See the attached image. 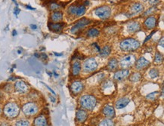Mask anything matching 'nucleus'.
<instances>
[{
    "label": "nucleus",
    "mask_w": 164,
    "mask_h": 126,
    "mask_svg": "<svg viewBox=\"0 0 164 126\" xmlns=\"http://www.w3.org/2000/svg\"><path fill=\"white\" fill-rule=\"evenodd\" d=\"M71 93L74 95H78L81 94L84 89V84L80 80H74L72 82L70 86Z\"/></svg>",
    "instance_id": "9b49d317"
},
{
    "label": "nucleus",
    "mask_w": 164,
    "mask_h": 126,
    "mask_svg": "<svg viewBox=\"0 0 164 126\" xmlns=\"http://www.w3.org/2000/svg\"><path fill=\"white\" fill-rule=\"evenodd\" d=\"M65 26V23L64 22H58V23H52L49 22L48 24L49 29L54 33H59L62 30Z\"/></svg>",
    "instance_id": "aec40b11"
},
{
    "label": "nucleus",
    "mask_w": 164,
    "mask_h": 126,
    "mask_svg": "<svg viewBox=\"0 0 164 126\" xmlns=\"http://www.w3.org/2000/svg\"><path fill=\"white\" fill-rule=\"evenodd\" d=\"M102 114L105 116V117L108 118V119H113L115 117L116 113L115 109L112 105H105L102 109Z\"/></svg>",
    "instance_id": "f3484780"
},
{
    "label": "nucleus",
    "mask_w": 164,
    "mask_h": 126,
    "mask_svg": "<svg viewBox=\"0 0 164 126\" xmlns=\"http://www.w3.org/2000/svg\"><path fill=\"white\" fill-rule=\"evenodd\" d=\"M98 64L95 57H89L83 62V70L86 73H91L98 69Z\"/></svg>",
    "instance_id": "0eeeda50"
},
{
    "label": "nucleus",
    "mask_w": 164,
    "mask_h": 126,
    "mask_svg": "<svg viewBox=\"0 0 164 126\" xmlns=\"http://www.w3.org/2000/svg\"><path fill=\"white\" fill-rule=\"evenodd\" d=\"M100 30L95 27H91L89 28L86 32V35L89 38H95L100 35Z\"/></svg>",
    "instance_id": "a878e982"
},
{
    "label": "nucleus",
    "mask_w": 164,
    "mask_h": 126,
    "mask_svg": "<svg viewBox=\"0 0 164 126\" xmlns=\"http://www.w3.org/2000/svg\"><path fill=\"white\" fill-rule=\"evenodd\" d=\"M20 106L15 102H9L5 104L2 109V113L6 119H14L20 114Z\"/></svg>",
    "instance_id": "f03ea898"
},
{
    "label": "nucleus",
    "mask_w": 164,
    "mask_h": 126,
    "mask_svg": "<svg viewBox=\"0 0 164 126\" xmlns=\"http://www.w3.org/2000/svg\"><path fill=\"white\" fill-rule=\"evenodd\" d=\"M111 51H112L111 46H109V45L104 46L102 49H101V50H100L99 56L102 57H107V56L110 55V54L111 53Z\"/></svg>",
    "instance_id": "393cba45"
},
{
    "label": "nucleus",
    "mask_w": 164,
    "mask_h": 126,
    "mask_svg": "<svg viewBox=\"0 0 164 126\" xmlns=\"http://www.w3.org/2000/svg\"><path fill=\"white\" fill-rule=\"evenodd\" d=\"M156 10H157V8H156V6H152L151 8H150L149 9H147V10L144 12V15L143 16H147V17H148V16L154 15V13Z\"/></svg>",
    "instance_id": "72a5a7b5"
},
{
    "label": "nucleus",
    "mask_w": 164,
    "mask_h": 126,
    "mask_svg": "<svg viewBox=\"0 0 164 126\" xmlns=\"http://www.w3.org/2000/svg\"><path fill=\"white\" fill-rule=\"evenodd\" d=\"M49 98H50V101H51L52 102V103H55L56 102V99L54 98V97H53V96L49 95Z\"/></svg>",
    "instance_id": "37998d69"
},
{
    "label": "nucleus",
    "mask_w": 164,
    "mask_h": 126,
    "mask_svg": "<svg viewBox=\"0 0 164 126\" xmlns=\"http://www.w3.org/2000/svg\"><path fill=\"white\" fill-rule=\"evenodd\" d=\"M20 9H19L18 8H17V7H16L15 9V10H14V14H15L16 17H17V16L19 14H20Z\"/></svg>",
    "instance_id": "58836bf2"
},
{
    "label": "nucleus",
    "mask_w": 164,
    "mask_h": 126,
    "mask_svg": "<svg viewBox=\"0 0 164 126\" xmlns=\"http://www.w3.org/2000/svg\"><path fill=\"white\" fill-rule=\"evenodd\" d=\"M91 20L86 18V17H82L81 19L78 20L76 24L71 27L70 32L73 34H76L79 32L83 30L85 28V27L91 24Z\"/></svg>",
    "instance_id": "6e6552de"
},
{
    "label": "nucleus",
    "mask_w": 164,
    "mask_h": 126,
    "mask_svg": "<svg viewBox=\"0 0 164 126\" xmlns=\"http://www.w3.org/2000/svg\"><path fill=\"white\" fill-rule=\"evenodd\" d=\"M48 126H49V125H48Z\"/></svg>",
    "instance_id": "6e6d98bb"
},
{
    "label": "nucleus",
    "mask_w": 164,
    "mask_h": 126,
    "mask_svg": "<svg viewBox=\"0 0 164 126\" xmlns=\"http://www.w3.org/2000/svg\"><path fill=\"white\" fill-rule=\"evenodd\" d=\"M0 126H10V125L7 122H3L0 123Z\"/></svg>",
    "instance_id": "79ce46f5"
},
{
    "label": "nucleus",
    "mask_w": 164,
    "mask_h": 126,
    "mask_svg": "<svg viewBox=\"0 0 164 126\" xmlns=\"http://www.w3.org/2000/svg\"><path fill=\"white\" fill-rule=\"evenodd\" d=\"M39 58H42V60H47L48 56L45 53H42V54H39Z\"/></svg>",
    "instance_id": "4c0bfd02"
},
{
    "label": "nucleus",
    "mask_w": 164,
    "mask_h": 126,
    "mask_svg": "<svg viewBox=\"0 0 164 126\" xmlns=\"http://www.w3.org/2000/svg\"><path fill=\"white\" fill-rule=\"evenodd\" d=\"M67 14L70 16L74 17H82L86 12V8L83 4H74L68 7Z\"/></svg>",
    "instance_id": "423d86ee"
},
{
    "label": "nucleus",
    "mask_w": 164,
    "mask_h": 126,
    "mask_svg": "<svg viewBox=\"0 0 164 126\" xmlns=\"http://www.w3.org/2000/svg\"><path fill=\"white\" fill-rule=\"evenodd\" d=\"M3 89L5 90L6 92L9 93L14 89V88H12V85L11 84H6V85H5V86H4Z\"/></svg>",
    "instance_id": "f704fd0d"
},
{
    "label": "nucleus",
    "mask_w": 164,
    "mask_h": 126,
    "mask_svg": "<svg viewBox=\"0 0 164 126\" xmlns=\"http://www.w3.org/2000/svg\"><path fill=\"white\" fill-rule=\"evenodd\" d=\"M82 70V65L80 61H75L71 65V74L73 76H77L80 75Z\"/></svg>",
    "instance_id": "5701e85b"
},
{
    "label": "nucleus",
    "mask_w": 164,
    "mask_h": 126,
    "mask_svg": "<svg viewBox=\"0 0 164 126\" xmlns=\"http://www.w3.org/2000/svg\"><path fill=\"white\" fill-rule=\"evenodd\" d=\"M157 18L156 17V16H148L143 23V27L147 30H152L157 27Z\"/></svg>",
    "instance_id": "f8f14e48"
},
{
    "label": "nucleus",
    "mask_w": 164,
    "mask_h": 126,
    "mask_svg": "<svg viewBox=\"0 0 164 126\" xmlns=\"http://www.w3.org/2000/svg\"><path fill=\"white\" fill-rule=\"evenodd\" d=\"M17 35V31H16L15 30H14L12 31V35L15 36V35Z\"/></svg>",
    "instance_id": "8fccbe9b"
},
{
    "label": "nucleus",
    "mask_w": 164,
    "mask_h": 126,
    "mask_svg": "<svg viewBox=\"0 0 164 126\" xmlns=\"http://www.w3.org/2000/svg\"><path fill=\"white\" fill-rule=\"evenodd\" d=\"M12 1H13V2H15V5H16V6H17V5H17V2H16V0H12Z\"/></svg>",
    "instance_id": "864d4df0"
},
{
    "label": "nucleus",
    "mask_w": 164,
    "mask_h": 126,
    "mask_svg": "<svg viewBox=\"0 0 164 126\" xmlns=\"http://www.w3.org/2000/svg\"><path fill=\"white\" fill-rule=\"evenodd\" d=\"M148 73L149 76L153 79H157V78H158L160 76V71L157 68H152V69L150 70Z\"/></svg>",
    "instance_id": "c756f323"
},
{
    "label": "nucleus",
    "mask_w": 164,
    "mask_h": 126,
    "mask_svg": "<svg viewBox=\"0 0 164 126\" xmlns=\"http://www.w3.org/2000/svg\"><path fill=\"white\" fill-rule=\"evenodd\" d=\"M148 2L151 6H156L160 2V0H148Z\"/></svg>",
    "instance_id": "c9c22d12"
},
{
    "label": "nucleus",
    "mask_w": 164,
    "mask_h": 126,
    "mask_svg": "<svg viewBox=\"0 0 164 126\" xmlns=\"http://www.w3.org/2000/svg\"><path fill=\"white\" fill-rule=\"evenodd\" d=\"M129 81L132 83H138L142 79V75L139 72H134L129 75Z\"/></svg>",
    "instance_id": "bb28decb"
},
{
    "label": "nucleus",
    "mask_w": 164,
    "mask_h": 126,
    "mask_svg": "<svg viewBox=\"0 0 164 126\" xmlns=\"http://www.w3.org/2000/svg\"><path fill=\"white\" fill-rule=\"evenodd\" d=\"M163 62V55L162 53H160V51H156L155 54H154V63L156 65H160Z\"/></svg>",
    "instance_id": "cd10ccee"
},
{
    "label": "nucleus",
    "mask_w": 164,
    "mask_h": 126,
    "mask_svg": "<svg viewBox=\"0 0 164 126\" xmlns=\"http://www.w3.org/2000/svg\"><path fill=\"white\" fill-rule=\"evenodd\" d=\"M95 15L102 20H107L111 15V9L107 5H102L95 10Z\"/></svg>",
    "instance_id": "1a4fd4ad"
},
{
    "label": "nucleus",
    "mask_w": 164,
    "mask_h": 126,
    "mask_svg": "<svg viewBox=\"0 0 164 126\" xmlns=\"http://www.w3.org/2000/svg\"><path fill=\"white\" fill-rule=\"evenodd\" d=\"M136 60H137V57L135 54H126L120 59V61H119V66L122 69H129L135 65Z\"/></svg>",
    "instance_id": "39448f33"
},
{
    "label": "nucleus",
    "mask_w": 164,
    "mask_h": 126,
    "mask_svg": "<svg viewBox=\"0 0 164 126\" xmlns=\"http://www.w3.org/2000/svg\"><path fill=\"white\" fill-rule=\"evenodd\" d=\"M161 95L163 97V84H162V88H161Z\"/></svg>",
    "instance_id": "09e8293b"
},
{
    "label": "nucleus",
    "mask_w": 164,
    "mask_h": 126,
    "mask_svg": "<svg viewBox=\"0 0 164 126\" xmlns=\"http://www.w3.org/2000/svg\"><path fill=\"white\" fill-rule=\"evenodd\" d=\"M64 18V14L61 11H55L51 14L50 16V20L52 23H58L61 22Z\"/></svg>",
    "instance_id": "b1692460"
},
{
    "label": "nucleus",
    "mask_w": 164,
    "mask_h": 126,
    "mask_svg": "<svg viewBox=\"0 0 164 126\" xmlns=\"http://www.w3.org/2000/svg\"><path fill=\"white\" fill-rule=\"evenodd\" d=\"M45 85V86H46V88H48V89H49V91H51V92L52 93V94H53V95H55V92H54V91H53V90L52 89V88H50V87H49V86H48L47 85H46V84H44Z\"/></svg>",
    "instance_id": "a19ab883"
},
{
    "label": "nucleus",
    "mask_w": 164,
    "mask_h": 126,
    "mask_svg": "<svg viewBox=\"0 0 164 126\" xmlns=\"http://www.w3.org/2000/svg\"><path fill=\"white\" fill-rule=\"evenodd\" d=\"M33 126H48L49 121H48L47 116L45 114H39L34 118L33 122Z\"/></svg>",
    "instance_id": "2eb2a0df"
},
{
    "label": "nucleus",
    "mask_w": 164,
    "mask_h": 126,
    "mask_svg": "<svg viewBox=\"0 0 164 126\" xmlns=\"http://www.w3.org/2000/svg\"><path fill=\"white\" fill-rule=\"evenodd\" d=\"M89 114L84 109H79L76 113V119L79 123H84L88 119Z\"/></svg>",
    "instance_id": "6ab92c4d"
},
{
    "label": "nucleus",
    "mask_w": 164,
    "mask_h": 126,
    "mask_svg": "<svg viewBox=\"0 0 164 126\" xmlns=\"http://www.w3.org/2000/svg\"><path fill=\"white\" fill-rule=\"evenodd\" d=\"M129 75H130V70L129 69H121L120 70L115 71L113 75V79L117 82H121L127 79Z\"/></svg>",
    "instance_id": "4468645a"
},
{
    "label": "nucleus",
    "mask_w": 164,
    "mask_h": 126,
    "mask_svg": "<svg viewBox=\"0 0 164 126\" xmlns=\"http://www.w3.org/2000/svg\"><path fill=\"white\" fill-rule=\"evenodd\" d=\"M130 101V98H128V97H123V98H120V99L116 101L115 107L117 109H123V108H125L127 105L129 104Z\"/></svg>",
    "instance_id": "412c9836"
},
{
    "label": "nucleus",
    "mask_w": 164,
    "mask_h": 126,
    "mask_svg": "<svg viewBox=\"0 0 164 126\" xmlns=\"http://www.w3.org/2000/svg\"><path fill=\"white\" fill-rule=\"evenodd\" d=\"M48 73V75H49V76H52V72H49V71H47V72H46Z\"/></svg>",
    "instance_id": "603ef678"
},
{
    "label": "nucleus",
    "mask_w": 164,
    "mask_h": 126,
    "mask_svg": "<svg viewBox=\"0 0 164 126\" xmlns=\"http://www.w3.org/2000/svg\"><path fill=\"white\" fill-rule=\"evenodd\" d=\"M157 32V30H153L152 32L151 33L149 34V35H147V37H146L145 38V39H144V43H146V42H147V41H149L150 40V39H151V37L153 36V35H154V33H155Z\"/></svg>",
    "instance_id": "e433bc0d"
},
{
    "label": "nucleus",
    "mask_w": 164,
    "mask_h": 126,
    "mask_svg": "<svg viewBox=\"0 0 164 126\" xmlns=\"http://www.w3.org/2000/svg\"><path fill=\"white\" fill-rule=\"evenodd\" d=\"M15 126H30V122L27 119H20L15 122Z\"/></svg>",
    "instance_id": "7c9ffc66"
},
{
    "label": "nucleus",
    "mask_w": 164,
    "mask_h": 126,
    "mask_svg": "<svg viewBox=\"0 0 164 126\" xmlns=\"http://www.w3.org/2000/svg\"><path fill=\"white\" fill-rule=\"evenodd\" d=\"M3 98H4L3 94H2V91H0V103H2V101H3Z\"/></svg>",
    "instance_id": "a18cd8bd"
},
{
    "label": "nucleus",
    "mask_w": 164,
    "mask_h": 126,
    "mask_svg": "<svg viewBox=\"0 0 164 126\" xmlns=\"http://www.w3.org/2000/svg\"><path fill=\"white\" fill-rule=\"evenodd\" d=\"M119 61L116 57H112L109 60L107 65V70L110 71V72H114L117 71L119 68Z\"/></svg>",
    "instance_id": "4be33fe9"
},
{
    "label": "nucleus",
    "mask_w": 164,
    "mask_h": 126,
    "mask_svg": "<svg viewBox=\"0 0 164 126\" xmlns=\"http://www.w3.org/2000/svg\"><path fill=\"white\" fill-rule=\"evenodd\" d=\"M30 28L35 30H37V26L36 25V24H30Z\"/></svg>",
    "instance_id": "c03bdc74"
},
{
    "label": "nucleus",
    "mask_w": 164,
    "mask_h": 126,
    "mask_svg": "<svg viewBox=\"0 0 164 126\" xmlns=\"http://www.w3.org/2000/svg\"><path fill=\"white\" fill-rule=\"evenodd\" d=\"M54 54L55 56H57V57H60V56H62L63 55L62 53H56V52H54Z\"/></svg>",
    "instance_id": "de8ad7c7"
},
{
    "label": "nucleus",
    "mask_w": 164,
    "mask_h": 126,
    "mask_svg": "<svg viewBox=\"0 0 164 126\" xmlns=\"http://www.w3.org/2000/svg\"><path fill=\"white\" fill-rule=\"evenodd\" d=\"M144 7L143 4H142L141 2H135L131 5L130 9H129V14L131 15L134 16L135 14L142 13L144 11Z\"/></svg>",
    "instance_id": "a211bd4d"
},
{
    "label": "nucleus",
    "mask_w": 164,
    "mask_h": 126,
    "mask_svg": "<svg viewBox=\"0 0 164 126\" xmlns=\"http://www.w3.org/2000/svg\"><path fill=\"white\" fill-rule=\"evenodd\" d=\"M26 8H27V9H29V10H32V11L36 10L35 8H33V7H31L30 5H26Z\"/></svg>",
    "instance_id": "49530a36"
},
{
    "label": "nucleus",
    "mask_w": 164,
    "mask_h": 126,
    "mask_svg": "<svg viewBox=\"0 0 164 126\" xmlns=\"http://www.w3.org/2000/svg\"><path fill=\"white\" fill-rule=\"evenodd\" d=\"M98 126H115L114 122L112 120V119H104L103 120L100 122L98 124Z\"/></svg>",
    "instance_id": "c85d7f7f"
},
{
    "label": "nucleus",
    "mask_w": 164,
    "mask_h": 126,
    "mask_svg": "<svg viewBox=\"0 0 164 126\" xmlns=\"http://www.w3.org/2000/svg\"><path fill=\"white\" fill-rule=\"evenodd\" d=\"M150 65H151V62L144 57H140L136 60L135 63V67L138 71L144 70L148 68Z\"/></svg>",
    "instance_id": "ddd939ff"
},
{
    "label": "nucleus",
    "mask_w": 164,
    "mask_h": 126,
    "mask_svg": "<svg viewBox=\"0 0 164 126\" xmlns=\"http://www.w3.org/2000/svg\"><path fill=\"white\" fill-rule=\"evenodd\" d=\"M21 110L26 117H33L39 113V106L34 101H30L23 105Z\"/></svg>",
    "instance_id": "20e7f679"
},
{
    "label": "nucleus",
    "mask_w": 164,
    "mask_h": 126,
    "mask_svg": "<svg viewBox=\"0 0 164 126\" xmlns=\"http://www.w3.org/2000/svg\"><path fill=\"white\" fill-rule=\"evenodd\" d=\"M2 108L0 107V115L2 114Z\"/></svg>",
    "instance_id": "5fc2aeb1"
},
{
    "label": "nucleus",
    "mask_w": 164,
    "mask_h": 126,
    "mask_svg": "<svg viewBox=\"0 0 164 126\" xmlns=\"http://www.w3.org/2000/svg\"><path fill=\"white\" fill-rule=\"evenodd\" d=\"M52 74H54V76H55V77L56 78H58V73H57V72H55V71H53V72H52Z\"/></svg>",
    "instance_id": "3c124183"
},
{
    "label": "nucleus",
    "mask_w": 164,
    "mask_h": 126,
    "mask_svg": "<svg viewBox=\"0 0 164 126\" xmlns=\"http://www.w3.org/2000/svg\"><path fill=\"white\" fill-rule=\"evenodd\" d=\"M160 46H161L162 48L164 47V40H163V37H162L159 41V43H158Z\"/></svg>",
    "instance_id": "ea45409f"
},
{
    "label": "nucleus",
    "mask_w": 164,
    "mask_h": 126,
    "mask_svg": "<svg viewBox=\"0 0 164 126\" xmlns=\"http://www.w3.org/2000/svg\"><path fill=\"white\" fill-rule=\"evenodd\" d=\"M142 30V26L139 21H131L126 25V30L129 33H135Z\"/></svg>",
    "instance_id": "dca6fc26"
},
{
    "label": "nucleus",
    "mask_w": 164,
    "mask_h": 126,
    "mask_svg": "<svg viewBox=\"0 0 164 126\" xmlns=\"http://www.w3.org/2000/svg\"><path fill=\"white\" fill-rule=\"evenodd\" d=\"M159 97V91H155V92L150 93L146 96V99L151 101H154L157 99Z\"/></svg>",
    "instance_id": "2f4dec72"
},
{
    "label": "nucleus",
    "mask_w": 164,
    "mask_h": 126,
    "mask_svg": "<svg viewBox=\"0 0 164 126\" xmlns=\"http://www.w3.org/2000/svg\"><path fill=\"white\" fill-rule=\"evenodd\" d=\"M141 44L139 40L134 38H127L123 39L120 43V49L123 52L131 53L139 50Z\"/></svg>",
    "instance_id": "f257e3e1"
},
{
    "label": "nucleus",
    "mask_w": 164,
    "mask_h": 126,
    "mask_svg": "<svg viewBox=\"0 0 164 126\" xmlns=\"http://www.w3.org/2000/svg\"><path fill=\"white\" fill-rule=\"evenodd\" d=\"M80 105L82 109L91 111L97 105V98L91 94H85L80 98Z\"/></svg>",
    "instance_id": "7ed1b4c3"
},
{
    "label": "nucleus",
    "mask_w": 164,
    "mask_h": 126,
    "mask_svg": "<svg viewBox=\"0 0 164 126\" xmlns=\"http://www.w3.org/2000/svg\"><path fill=\"white\" fill-rule=\"evenodd\" d=\"M14 89L16 92L19 93V94H24L28 93L30 90L29 85L27 84V83H25L24 81L23 80H17L16 81L15 85H14Z\"/></svg>",
    "instance_id": "9d476101"
},
{
    "label": "nucleus",
    "mask_w": 164,
    "mask_h": 126,
    "mask_svg": "<svg viewBox=\"0 0 164 126\" xmlns=\"http://www.w3.org/2000/svg\"><path fill=\"white\" fill-rule=\"evenodd\" d=\"M61 9V5H59L57 2H52L49 4V9L53 12H55V11H59V9Z\"/></svg>",
    "instance_id": "473e14b6"
}]
</instances>
